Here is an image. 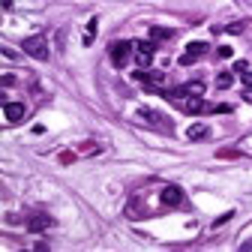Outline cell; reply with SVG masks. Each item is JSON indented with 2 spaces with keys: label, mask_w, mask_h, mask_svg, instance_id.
<instances>
[{
  "label": "cell",
  "mask_w": 252,
  "mask_h": 252,
  "mask_svg": "<svg viewBox=\"0 0 252 252\" xmlns=\"http://www.w3.org/2000/svg\"><path fill=\"white\" fill-rule=\"evenodd\" d=\"M24 54H30L33 60H48V39L45 36H27L24 39Z\"/></svg>",
  "instance_id": "cell-1"
},
{
  "label": "cell",
  "mask_w": 252,
  "mask_h": 252,
  "mask_svg": "<svg viewBox=\"0 0 252 252\" xmlns=\"http://www.w3.org/2000/svg\"><path fill=\"white\" fill-rule=\"evenodd\" d=\"M246 69H249V66H246V60H237V63H234V72H240V75H243Z\"/></svg>",
  "instance_id": "cell-16"
},
{
  "label": "cell",
  "mask_w": 252,
  "mask_h": 252,
  "mask_svg": "<svg viewBox=\"0 0 252 252\" xmlns=\"http://www.w3.org/2000/svg\"><path fill=\"white\" fill-rule=\"evenodd\" d=\"M150 39H153V42H165V39H171V30H165V27H150Z\"/></svg>",
  "instance_id": "cell-11"
},
{
  "label": "cell",
  "mask_w": 252,
  "mask_h": 252,
  "mask_svg": "<svg viewBox=\"0 0 252 252\" xmlns=\"http://www.w3.org/2000/svg\"><path fill=\"white\" fill-rule=\"evenodd\" d=\"M186 90H189V96H201V93H204V84H201V81H189Z\"/></svg>",
  "instance_id": "cell-14"
},
{
  "label": "cell",
  "mask_w": 252,
  "mask_h": 252,
  "mask_svg": "<svg viewBox=\"0 0 252 252\" xmlns=\"http://www.w3.org/2000/svg\"><path fill=\"white\" fill-rule=\"evenodd\" d=\"M0 3H3V9H12V0H0Z\"/></svg>",
  "instance_id": "cell-20"
},
{
  "label": "cell",
  "mask_w": 252,
  "mask_h": 252,
  "mask_svg": "<svg viewBox=\"0 0 252 252\" xmlns=\"http://www.w3.org/2000/svg\"><path fill=\"white\" fill-rule=\"evenodd\" d=\"M132 48H135V42H126V39H120V42H111V45H108V54H111V63H114V66H123L126 60H129Z\"/></svg>",
  "instance_id": "cell-2"
},
{
  "label": "cell",
  "mask_w": 252,
  "mask_h": 252,
  "mask_svg": "<svg viewBox=\"0 0 252 252\" xmlns=\"http://www.w3.org/2000/svg\"><path fill=\"white\" fill-rule=\"evenodd\" d=\"M153 42H135V54H138V63L144 66V69H147L150 63H153Z\"/></svg>",
  "instance_id": "cell-7"
},
{
  "label": "cell",
  "mask_w": 252,
  "mask_h": 252,
  "mask_svg": "<svg viewBox=\"0 0 252 252\" xmlns=\"http://www.w3.org/2000/svg\"><path fill=\"white\" fill-rule=\"evenodd\" d=\"M201 54H207V42H189V45H186V54L180 57V63H183V66H189L192 60H198V57H201Z\"/></svg>",
  "instance_id": "cell-6"
},
{
  "label": "cell",
  "mask_w": 252,
  "mask_h": 252,
  "mask_svg": "<svg viewBox=\"0 0 252 252\" xmlns=\"http://www.w3.org/2000/svg\"><path fill=\"white\" fill-rule=\"evenodd\" d=\"M216 54H219V57H231V54H234V51H231L228 45H222V48H219V51H216Z\"/></svg>",
  "instance_id": "cell-17"
},
{
  "label": "cell",
  "mask_w": 252,
  "mask_h": 252,
  "mask_svg": "<svg viewBox=\"0 0 252 252\" xmlns=\"http://www.w3.org/2000/svg\"><path fill=\"white\" fill-rule=\"evenodd\" d=\"M96 27H99V21H96V18H90V21H87V33L93 36V33H96Z\"/></svg>",
  "instance_id": "cell-15"
},
{
  "label": "cell",
  "mask_w": 252,
  "mask_h": 252,
  "mask_svg": "<svg viewBox=\"0 0 252 252\" xmlns=\"http://www.w3.org/2000/svg\"><path fill=\"white\" fill-rule=\"evenodd\" d=\"M231 81H234L231 72H222V75H216V87H219V90H228V87H231Z\"/></svg>",
  "instance_id": "cell-12"
},
{
  "label": "cell",
  "mask_w": 252,
  "mask_h": 252,
  "mask_svg": "<svg viewBox=\"0 0 252 252\" xmlns=\"http://www.w3.org/2000/svg\"><path fill=\"white\" fill-rule=\"evenodd\" d=\"M126 216H129V219H141V207H138V198H132V201H129V207H126Z\"/></svg>",
  "instance_id": "cell-13"
},
{
  "label": "cell",
  "mask_w": 252,
  "mask_h": 252,
  "mask_svg": "<svg viewBox=\"0 0 252 252\" xmlns=\"http://www.w3.org/2000/svg\"><path fill=\"white\" fill-rule=\"evenodd\" d=\"M138 120L156 126V129H162V132H171V120H168V117H162L159 111H153V108H141V111H138Z\"/></svg>",
  "instance_id": "cell-3"
},
{
  "label": "cell",
  "mask_w": 252,
  "mask_h": 252,
  "mask_svg": "<svg viewBox=\"0 0 252 252\" xmlns=\"http://www.w3.org/2000/svg\"><path fill=\"white\" fill-rule=\"evenodd\" d=\"M162 204L183 207V189H180V186H165V189H162Z\"/></svg>",
  "instance_id": "cell-5"
},
{
  "label": "cell",
  "mask_w": 252,
  "mask_h": 252,
  "mask_svg": "<svg viewBox=\"0 0 252 252\" xmlns=\"http://www.w3.org/2000/svg\"><path fill=\"white\" fill-rule=\"evenodd\" d=\"M180 108H183L186 114H210V111H216V105H207L201 96H186L183 102H180Z\"/></svg>",
  "instance_id": "cell-4"
},
{
  "label": "cell",
  "mask_w": 252,
  "mask_h": 252,
  "mask_svg": "<svg viewBox=\"0 0 252 252\" xmlns=\"http://www.w3.org/2000/svg\"><path fill=\"white\" fill-rule=\"evenodd\" d=\"M207 126L204 123H195V126H189V129H186V135H189V141H201V138H207Z\"/></svg>",
  "instance_id": "cell-10"
},
{
  "label": "cell",
  "mask_w": 252,
  "mask_h": 252,
  "mask_svg": "<svg viewBox=\"0 0 252 252\" xmlns=\"http://www.w3.org/2000/svg\"><path fill=\"white\" fill-rule=\"evenodd\" d=\"M48 225H51V216H45V213H33L30 219H27V228H30V231H36V234L45 231Z\"/></svg>",
  "instance_id": "cell-9"
},
{
  "label": "cell",
  "mask_w": 252,
  "mask_h": 252,
  "mask_svg": "<svg viewBox=\"0 0 252 252\" xmlns=\"http://www.w3.org/2000/svg\"><path fill=\"white\" fill-rule=\"evenodd\" d=\"M6 120L9 123H18V120H24L27 117V108H24V102H6Z\"/></svg>",
  "instance_id": "cell-8"
},
{
  "label": "cell",
  "mask_w": 252,
  "mask_h": 252,
  "mask_svg": "<svg viewBox=\"0 0 252 252\" xmlns=\"http://www.w3.org/2000/svg\"><path fill=\"white\" fill-rule=\"evenodd\" d=\"M243 99H246V102H252V87H246V90H243Z\"/></svg>",
  "instance_id": "cell-19"
},
{
  "label": "cell",
  "mask_w": 252,
  "mask_h": 252,
  "mask_svg": "<svg viewBox=\"0 0 252 252\" xmlns=\"http://www.w3.org/2000/svg\"><path fill=\"white\" fill-rule=\"evenodd\" d=\"M243 81H246V87H252V72H249V69L243 72Z\"/></svg>",
  "instance_id": "cell-18"
}]
</instances>
